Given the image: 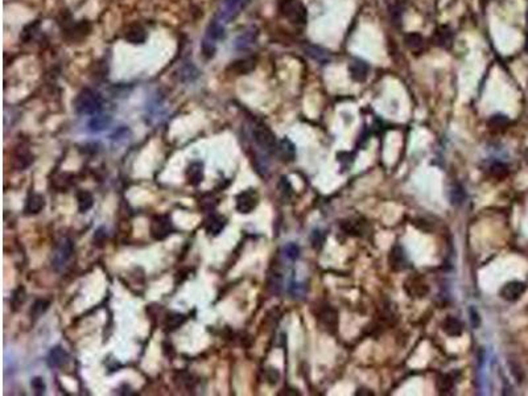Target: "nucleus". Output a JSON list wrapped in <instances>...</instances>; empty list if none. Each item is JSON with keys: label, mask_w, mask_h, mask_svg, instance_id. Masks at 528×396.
<instances>
[{"label": "nucleus", "mask_w": 528, "mask_h": 396, "mask_svg": "<svg viewBox=\"0 0 528 396\" xmlns=\"http://www.w3.org/2000/svg\"><path fill=\"white\" fill-rule=\"evenodd\" d=\"M102 104V97L90 89H83L74 100V109L81 115H95L100 111Z\"/></svg>", "instance_id": "nucleus-1"}, {"label": "nucleus", "mask_w": 528, "mask_h": 396, "mask_svg": "<svg viewBox=\"0 0 528 396\" xmlns=\"http://www.w3.org/2000/svg\"><path fill=\"white\" fill-rule=\"evenodd\" d=\"M279 12L293 24L306 23V8L300 0H279Z\"/></svg>", "instance_id": "nucleus-2"}, {"label": "nucleus", "mask_w": 528, "mask_h": 396, "mask_svg": "<svg viewBox=\"0 0 528 396\" xmlns=\"http://www.w3.org/2000/svg\"><path fill=\"white\" fill-rule=\"evenodd\" d=\"M254 140L255 143L262 148V150L267 151V152H275L276 148H277V139H276L275 133L269 130L267 126H256L253 131Z\"/></svg>", "instance_id": "nucleus-3"}, {"label": "nucleus", "mask_w": 528, "mask_h": 396, "mask_svg": "<svg viewBox=\"0 0 528 396\" xmlns=\"http://www.w3.org/2000/svg\"><path fill=\"white\" fill-rule=\"evenodd\" d=\"M74 246L73 242L67 238H63L60 243L57 244L56 250L53 253V259H52V264H53L54 270L60 271L62 270L63 267L66 266L67 262L70 260L72 255H73Z\"/></svg>", "instance_id": "nucleus-4"}, {"label": "nucleus", "mask_w": 528, "mask_h": 396, "mask_svg": "<svg viewBox=\"0 0 528 396\" xmlns=\"http://www.w3.org/2000/svg\"><path fill=\"white\" fill-rule=\"evenodd\" d=\"M173 225L169 215H157L151 223V235L153 239L163 240L172 234Z\"/></svg>", "instance_id": "nucleus-5"}, {"label": "nucleus", "mask_w": 528, "mask_h": 396, "mask_svg": "<svg viewBox=\"0 0 528 396\" xmlns=\"http://www.w3.org/2000/svg\"><path fill=\"white\" fill-rule=\"evenodd\" d=\"M258 202H259V196L255 190H244L236 197V210L242 214H249L258 206Z\"/></svg>", "instance_id": "nucleus-6"}, {"label": "nucleus", "mask_w": 528, "mask_h": 396, "mask_svg": "<svg viewBox=\"0 0 528 396\" xmlns=\"http://www.w3.org/2000/svg\"><path fill=\"white\" fill-rule=\"evenodd\" d=\"M63 30H65V33H66L67 37H70L72 40H82V39H85V37L90 33L91 25H90V23L87 20L74 23V21L70 19L69 23L65 21V28H63Z\"/></svg>", "instance_id": "nucleus-7"}, {"label": "nucleus", "mask_w": 528, "mask_h": 396, "mask_svg": "<svg viewBox=\"0 0 528 396\" xmlns=\"http://www.w3.org/2000/svg\"><path fill=\"white\" fill-rule=\"evenodd\" d=\"M527 291V284L523 281H510L501 290V296L507 301H516Z\"/></svg>", "instance_id": "nucleus-8"}, {"label": "nucleus", "mask_w": 528, "mask_h": 396, "mask_svg": "<svg viewBox=\"0 0 528 396\" xmlns=\"http://www.w3.org/2000/svg\"><path fill=\"white\" fill-rule=\"evenodd\" d=\"M389 263L391 266V268L396 272L399 271H403L407 268V257H405V253L403 250V247L400 246H394L391 248V253H390L389 257Z\"/></svg>", "instance_id": "nucleus-9"}, {"label": "nucleus", "mask_w": 528, "mask_h": 396, "mask_svg": "<svg viewBox=\"0 0 528 396\" xmlns=\"http://www.w3.org/2000/svg\"><path fill=\"white\" fill-rule=\"evenodd\" d=\"M320 317V322L323 325V329H326L329 333H334L337 330V325H338V318H337V312L334 309H332L330 306L328 308H324L321 309L319 314Z\"/></svg>", "instance_id": "nucleus-10"}, {"label": "nucleus", "mask_w": 528, "mask_h": 396, "mask_svg": "<svg viewBox=\"0 0 528 396\" xmlns=\"http://www.w3.org/2000/svg\"><path fill=\"white\" fill-rule=\"evenodd\" d=\"M275 152L279 155V157L284 163H291V161L295 160L296 157V147L288 137H284L277 143V148H276Z\"/></svg>", "instance_id": "nucleus-11"}, {"label": "nucleus", "mask_w": 528, "mask_h": 396, "mask_svg": "<svg viewBox=\"0 0 528 396\" xmlns=\"http://www.w3.org/2000/svg\"><path fill=\"white\" fill-rule=\"evenodd\" d=\"M349 73L353 81L356 82H365L369 76V65L362 60H354L349 65Z\"/></svg>", "instance_id": "nucleus-12"}, {"label": "nucleus", "mask_w": 528, "mask_h": 396, "mask_svg": "<svg viewBox=\"0 0 528 396\" xmlns=\"http://www.w3.org/2000/svg\"><path fill=\"white\" fill-rule=\"evenodd\" d=\"M126 41L130 44L137 45V44H143L147 40V32L140 24H131L130 27L127 28L126 34H124Z\"/></svg>", "instance_id": "nucleus-13"}, {"label": "nucleus", "mask_w": 528, "mask_h": 396, "mask_svg": "<svg viewBox=\"0 0 528 396\" xmlns=\"http://www.w3.org/2000/svg\"><path fill=\"white\" fill-rule=\"evenodd\" d=\"M256 66V60L253 57H246V58H240V60H236L234 62H231V65L229 66V70L234 71L235 74H249L251 73Z\"/></svg>", "instance_id": "nucleus-14"}, {"label": "nucleus", "mask_w": 528, "mask_h": 396, "mask_svg": "<svg viewBox=\"0 0 528 396\" xmlns=\"http://www.w3.org/2000/svg\"><path fill=\"white\" fill-rule=\"evenodd\" d=\"M69 361V354L60 346H56L49 351V355H48V365L50 367H62L65 366Z\"/></svg>", "instance_id": "nucleus-15"}, {"label": "nucleus", "mask_w": 528, "mask_h": 396, "mask_svg": "<svg viewBox=\"0 0 528 396\" xmlns=\"http://www.w3.org/2000/svg\"><path fill=\"white\" fill-rule=\"evenodd\" d=\"M433 43L440 48H450L453 44V33L448 27H440L433 33Z\"/></svg>", "instance_id": "nucleus-16"}, {"label": "nucleus", "mask_w": 528, "mask_h": 396, "mask_svg": "<svg viewBox=\"0 0 528 396\" xmlns=\"http://www.w3.org/2000/svg\"><path fill=\"white\" fill-rule=\"evenodd\" d=\"M186 180L190 185L197 187L203 180V165L199 161H194L186 169Z\"/></svg>", "instance_id": "nucleus-17"}, {"label": "nucleus", "mask_w": 528, "mask_h": 396, "mask_svg": "<svg viewBox=\"0 0 528 396\" xmlns=\"http://www.w3.org/2000/svg\"><path fill=\"white\" fill-rule=\"evenodd\" d=\"M225 226H226V218L222 215L214 214V215H212L209 220H207L205 229L206 233L209 234V235L217 236L222 233V230L225 229Z\"/></svg>", "instance_id": "nucleus-18"}, {"label": "nucleus", "mask_w": 528, "mask_h": 396, "mask_svg": "<svg viewBox=\"0 0 528 396\" xmlns=\"http://www.w3.org/2000/svg\"><path fill=\"white\" fill-rule=\"evenodd\" d=\"M44 207H45V198L41 194L34 193L29 196L24 210H25V214H28V215H34V214H39L40 211H43Z\"/></svg>", "instance_id": "nucleus-19"}, {"label": "nucleus", "mask_w": 528, "mask_h": 396, "mask_svg": "<svg viewBox=\"0 0 528 396\" xmlns=\"http://www.w3.org/2000/svg\"><path fill=\"white\" fill-rule=\"evenodd\" d=\"M111 124L110 115H102V114H95L89 122V130L91 132H100V131L109 128Z\"/></svg>", "instance_id": "nucleus-20"}, {"label": "nucleus", "mask_w": 528, "mask_h": 396, "mask_svg": "<svg viewBox=\"0 0 528 396\" xmlns=\"http://www.w3.org/2000/svg\"><path fill=\"white\" fill-rule=\"evenodd\" d=\"M404 44L405 47L408 48L411 52L413 53H420L423 49H424V39L420 33H407L404 36Z\"/></svg>", "instance_id": "nucleus-21"}, {"label": "nucleus", "mask_w": 528, "mask_h": 396, "mask_svg": "<svg viewBox=\"0 0 528 396\" xmlns=\"http://www.w3.org/2000/svg\"><path fill=\"white\" fill-rule=\"evenodd\" d=\"M442 329L448 336L450 337H460L464 332V325L461 321L455 317H448L444 323H442Z\"/></svg>", "instance_id": "nucleus-22"}, {"label": "nucleus", "mask_w": 528, "mask_h": 396, "mask_svg": "<svg viewBox=\"0 0 528 396\" xmlns=\"http://www.w3.org/2000/svg\"><path fill=\"white\" fill-rule=\"evenodd\" d=\"M508 124H510V119H508V117L503 115V114H495L487 120V127L491 131H495V132L506 130Z\"/></svg>", "instance_id": "nucleus-23"}, {"label": "nucleus", "mask_w": 528, "mask_h": 396, "mask_svg": "<svg viewBox=\"0 0 528 396\" xmlns=\"http://www.w3.org/2000/svg\"><path fill=\"white\" fill-rule=\"evenodd\" d=\"M206 39H209V40L212 41H220V40H223L225 39V28H223L222 24L220 23V21H212V23L209 24V27H207V30H206Z\"/></svg>", "instance_id": "nucleus-24"}, {"label": "nucleus", "mask_w": 528, "mask_h": 396, "mask_svg": "<svg viewBox=\"0 0 528 396\" xmlns=\"http://www.w3.org/2000/svg\"><path fill=\"white\" fill-rule=\"evenodd\" d=\"M77 201H78V209H80L81 213L89 211L94 205L93 196H91V193L86 192V190H81V192L77 193Z\"/></svg>", "instance_id": "nucleus-25"}, {"label": "nucleus", "mask_w": 528, "mask_h": 396, "mask_svg": "<svg viewBox=\"0 0 528 396\" xmlns=\"http://www.w3.org/2000/svg\"><path fill=\"white\" fill-rule=\"evenodd\" d=\"M305 52L309 57H312L313 60L319 61V62L325 63L330 60L329 53H328L326 50H324L323 48L315 47V45H308V47H305Z\"/></svg>", "instance_id": "nucleus-26"}, {"label": "nucleus", "mask_w": 528, "mask_h": 396, "mask_svg": "<svg viewBox=\"0 0 528 396\" xmlns=\"http://www.w3.org/2000/svg\"><path fill=\"white\" fill-rule=\"evenodd\" d=\"M436 384H437V388L441 393H448L450 392L454 387V380L449 374H442L439 375L437 380H436Z\"/></svg>", "instance_id": "nucleus-27"}, {"label": "nucleus", "mask_w": 528, "mask_h": 396, "mask_svg": "<svg viewBox=\"0 0 528 396\" xmlns=\"http://www.w3.org/2000/svg\"><path fill=\"white\" fill-rule=\"evenodd\" d=\"M256 40V34H254L253 32H246V33L240 34L235 41V47L238 50H244L247 48H250L255 43Z\"/></svg>", "instance_id": "nucleus-28"}, {"label": "nucleus", "mask_w": 528, "mask_h": 396, "mask_svg": "<svg viewBox=\"0 0 528 396\" xmlns=\"http://www.w3.org/2000/svg\"><path fill=\"white\" fill-rule=\"evenodd\" d=\"M341 226H342L343 231H346V233L349 234V235H353V236L362 235V231H363L362 222H359V221L358 222L354 220L345 221Z\"/></svg>", "instance_id": "nucleus-29"}, {"label": "nucleus", "mask_w": 528, "mask_h": 396, "mask_svg": "<svg viewBox=\"0 0 528 396\" xmlns=\"http://www.w3.org/2000/svg\"><path fill=\"white\" fill-rule=\"evenodd\" d=\"M244 2L247 0H225V16L233 17L234 14H238L244 6Z\"/></svg>", "instance_id": "nucleus-30"}, {"label": "nucleus", "mask_w": 528, "mask_h": 396, "mask_svg": "<svg viewBox=\"0 0 528 396\" xmlns=\"http://www.w3.org/2000/svg\"><path fill=\"white\" fill-rule=\"evenodd\" d=\"M490 174L497 180H503L508 176V168L503 163H494L490 167Z\"/></svg>", "instance_id": "nucleus-31"}, {"label": "nucleus", "mask_w": 528, "mask_h": 396, "mask_svg": "<svg viewBox=\"0 0 528 396\" xmlns=\"http://www.w3.org/2000/svg\"><path fill=\"white\" fill-rule=\"evenodd\" d=\"M48 306H49V301H47V300H37L34 305L32 306L30 316L33 317V318H39L43 313L47 312Z\"/></svg>", "instance_id": "nucleus-32"}, {"label": "nucleus", "mask_w": 528, "mask_h": 396, "mask_svg": "<svg viewBox=\"0 0 528 396\" xmlns=\"http://www.w3.org/2000/svg\"><path fill=\"white\" fill-rule=\"evenodd\" d=\"M465 198H466L465 190L462 189L460 185H455V187L452 189V193H450V201H452L453 205H457V206H460V205L465 201Z\"/></svg>", "instance_id": "nucleus-33"}, {"label": "nucleus", "mask_w": 528, "mask_h": 396, "mask_svg": "<svg viewBox=\"0 0 528 396\" xmlns=\"http://www.w3.org/2000/svg\"><path fill=\"white\" fill-rule=\"evenodd\" d=\"M201 48H202V53L206 58H212L216 54V43L209 39H203L202 44H201Z\"/></svg>", "instance_id": "nucleus-34"}, {"label": "nucleus", "mask_w": 528, "mask_h": 396, "mask_svg": "<svg viewBox=\"0 0 528 396\" xmlns=\"http://www.w3.org/2000/svg\"><path fill=\"white\" fill-rule=\"evenodd\" d=\"M197 76H198V70L193 66L192 63L185 65L181 69V78H183V81H193L194 78H197Z\"/></svg>", "instance_id": "nucleus-35"}, {"label": "nucleus", "mask_w": 528, "mask_h": 396, "mask_svg": "<svg viewBox=\"0 0 528 396\" xmlns=\"http://www.w3.org/2000/svg\"><path fill=\"white\" fill-rule=\"evenodd\" d=\"M30 387H32L36 395H43V393H45V389H47V384H45L44 379L40 376H36V378L30 380Z\"/></svg>", "instance_id": "nucleus-36"}, {"label": "nucleus", "mask_w": 528, "mask_h": 396, "mask_svg": "<svg viewBox=\"0 0 528 396\" xmlns=\"http://www.w3.org/2000/svg\"><path fill=\"white\" fill-rule=\"evenodd\" d=\"M284 254H286V257L288 258V259L296 260L300 255L299 246L295 243H288L286 247H284Z\"/></svg>", "instance_id": "nucleus-37"}, {"label": "nucleus", "mask_w": 528, "mask_h": 396, "mask_svg": "<svg viewBox=\"0 0 528 396\" xmlns=\"http://www.w3.org/2000/svg\"><path fill=\"white\" fill-rule=\"evenodd\" d=\"M37 27H39V23H37V21H36V23L28 24L27 27L24 28L23 32H21V39H23V40L25 41V43H28V41H29L30 39H32V37H33L34 30L37 29Z\"/></svg>", "instance_id": "nucleus-38"}, {"label": "nucleus", "mask_w": 528, "mask_h": 396, "mask_svg": "<svg viewBox=\"0 0 528 396\" xmlns=\"http://www.w3.org/2000/svg\"><path fill=\"white\" fill-rule=\"evenodd\" d=\"M469 316H470V323L474 329H478L481 327V317H479L478 310L475 309L474 306H470L469 309Z\"/></svg>", "instance_id": "nucleus-39"}, {"label": "nucleus", "mask_w": 528, "mask_h": 396, "mask_svg": "<svg viewBox=\"0 0 528 396\" xmlns=\"http://www.w3.org/2000/svg\"><path fill=\"white\" fill-rule=\"evenodd\" d=\"M184 321H185V316H183V314H173L172 317L168 318V327L170 329H177V328L183 325Z\"/></svg>", "instance_id": "nucleus-40"}, {"label": "nucleus", "mask_w": 528, "mask_h": 396, "mask_svg": "<svg viewBox=\"0 0 528 396\" xmlns=\"http://www.w3.org/2000/svg\"><path fill=\"white\" fill-rule=\"evenodd\" d=\"M279 188H280V192L283 193V196L291 197V194H292V185H291V183H289L287 177H281V181H280V184H279Z\"/></svg>", "instance_id": "nucleus-41"}, {"label": "nucleus", "mask_w": 528, "mask_h": 396, "mask_svg": "<svg viewBox=\"0 0 528 396\" xmlns=\"http://www.w3.org/2000/svg\"><path fill=\"white\" fill-rule=\"evenodd\" d=\"M21 291H23V288H19V290L15 292L14 296H12V305L15 306V309H16L17 306H20L21 304L24 303V300H25V297H21V299L19 297L21 295Z\"/></svg>", "instance_id": "nucleus-42"}, {"label": "nucleus", "mask_w": 528, "mask_h": 396, "mask_svg": "<svg viewBox=\"0 0 528 396\" xmlns=\"http://www.w3.org/2000/svg\"><path fill=\"white\" fill-rule=\"evenodd\" d=\"M312 242H313V246L314 247L321 246L324 242L323 233H321V231H314V233L312 234Z\"/></svg>", "instance_id": "nucleus-43"}, {"label": "nucleus", "mask_w": 528, "mask_h": 396, "mask_svg": "<svg viewBox=\"0 0 528 396\" xmlns=\"http://www.w3.org/2000/svg\"><path fill=\"white\" fill-rule=\"evenodd\" d=\"M106 233H102V229L98 230L95 233V235H94V240H95V243H99L102 244L104 240H106Z\"/></svg>", "instance_id": "nucleus-44"}]
</instances>
